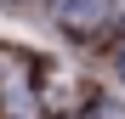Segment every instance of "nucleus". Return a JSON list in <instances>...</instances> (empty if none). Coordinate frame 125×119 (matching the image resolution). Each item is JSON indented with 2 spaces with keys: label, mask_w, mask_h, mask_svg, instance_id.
<instances>
[{
  "label": "nucleus",
  "mask_w": 125,
  "mask_h": 119,
  "mask_svg": "<svg viewBox=\"0 0 125 119\" xmlns=\"http://www.w3.org/2000/svg\"><path fill=\"white\" fill-rule=\"evenodd\" d=\"M62 23H74V28H97L102 23V0H51Z\"/></svg>",
  "instance_id": "obj_1"
},
{
  "label": "nucleus",
  "mask_w": 125,
  "mask_h": 119,
  "mask_svg": "<svg viewBox=\"0 0 125 119\" xmlns=\"http://www.w3.org/2000/svg\"><path fill=\"white\" fill-rule=\"evenodd\" d=\"M119 74H125V57H119Z\"/></svg>",
  "instance_id": "obj_2"
}]
</instances>
